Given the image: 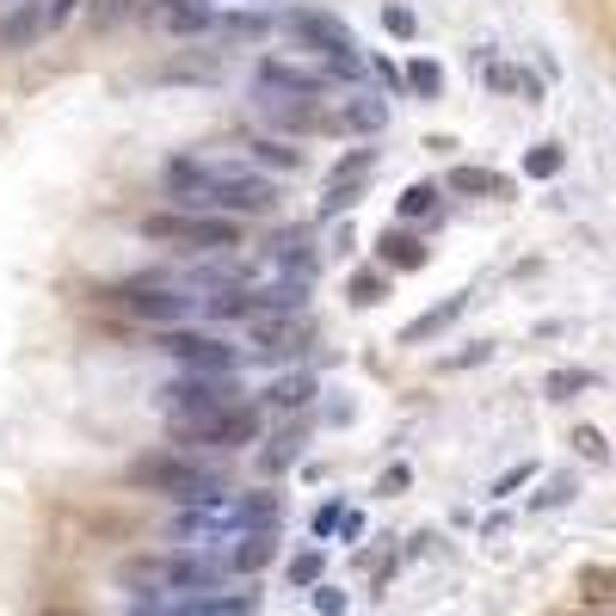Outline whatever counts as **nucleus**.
Masks as SVG:
<instances>
[{"instance_id":"nucleus-10","label":"nucleus","mask_w":616,"mask_h":616,"mask_svg":"<svg viewBox=\"0 0 616 616\" xmlns=\"http://www.w3.org/2000/svg\"><path fill=\"white\" fill-rule=\"evenodd\" d=\"M118 302L130 315H142V321H161V327H179L191 315V296L173 290V284H130V290H118Z\"/></svg>"},{"instance_id":"nucleus-22","label":"nucleus","mask_w":616,"mask_h":616,"mask_svg":"<svg viewBox=\"0 0 616 616\" xmlns=\"http://www.w3.org/2000/svg\"><path fill=\"white\" fill-rule=\"evenodd\" d=\"M364 198V179H327V198H321V222H334V216H346L351 203Z\"/></svg>"},{"instance_id":"nucleus-27","label":"nucleus","mask_w":616,"mask_h":616,"mask_svg":"<svg viewBox=\"0 0 616 616\" xmlns=\"http://www.w3.org/2000/svg\"><path fill=\"white\" fill-rule=\"evenodd\" d=\"M574 494H579V487H574V475H549V481H543V494L530 499V511H555V506H567Z\"/></svg>"},{"instance_id":"nucleus-35","label":"nucleus","mask_w":616,"mask_h":616,"mask_svg":"<svg viewBox=\"0 0 616 616\" xmlns=\"http://www.w3.org/2000/svg\"><path fill=\"white\" fill-rule=\"evenodd\" d=\"M574 444H579V456H586V463H604V456H610V450H604V431L598 426H579Z\"/></svg>"},{"instance_id":"nucleus-17","label":"nucleus","mask_w":616,"mask_h":616,"mask_svg":"<svg viewBox=\"0 0 616 616\" xmlns=\"http://www.w3.org/2000/svg\"><path fill=\"white\" fill-rule=\"evenodd\" d=\"M334 123H339V130H358V136H376L382 123H389V106H382L376 93H351L346 106H339Z\"/></svg>"},{"instance_id":"nucleus-39","label":"nucleus","mask_w":616,"mask_h":616,"mask_svg":"<svg viewBox=\"0 0 616 616\" xmlns=\"http://www.w3.org/2000/svg\"><path fill=\"white\" fill-rule=\"evenodd\" d=\"M0 7H13V0H0Z\"/></svg>"},{"instance_id":"nucleus-6","label":"nucleus","mask_w":616,"mask_h":616,"mask_svg":"<svg viewBox=\"0 0 616 616\" xmlns=\"http://www.w3.org/2000/svg\"><path fill=\"white\" fill-rule=\"evenodd\" d=\"M241 401H247L241 376H203V370H186L179 382H167L155 407H161L173 426H191V419H210V414H222V407H241Z\"/></svg>"},{"instance_id":"nucleus-24","label":"nucleus","mask_w":616,"mask_h":616,"mask_svg":"<svg viewBox=\"0 0 616 616\" xmlns=\"http://www.w3.org/2000/svg\"><path fill=\"white\" fill-rule=\"evenodd\" d=\"M395 210H401V222H414V216H431V210H438V186H431V179H414V186L401 191V203H395Z\"/></svg>"},{"instance_id":"nucleus-3","label":"nucleus","mask_w":616,"mask_h":616,"mask_svg":"<svg viewBox=\"0 0 616 616\" xmlns=\"http://www.w3.org/2000/svg\"><path fill=\"white\" fill-rule=\"evenodd\" d=\"M130 481L148 487V494H161V499H173V506H198V499L228 494V475L216 469V463H191V456H173V450L142 456L130 469Z\"/></svg>"},{"instance_id":"nucleus-40","label":"nucleus","mask_w":616,"mask_h":616,"mask_svg":"<svg viewBox=\"0 0 616 616\" xmlns=\"http://www.w3.org/2000/svg\"><path fill=\"white\" fill-rule=\"evenodd\" d=\"M167 7H173V0H167Z\"/></svg>"},{"instance_id":"nucleus-37","label":"nucleus","mask_w":616,"mask_h":616,"mask_svg":"<svg viewBox=\"0 0 616 616\" xmlns=\"http://www.w3.org/2000/svg\"><path fill=\"white\" fill-rule=\"evenodd\" d=\"M339 518H346L339 506H321V511H315V524H308V530H315V543H327V530H334Z\"/></svg>"},{"instance_id":"nucleus-18","label":"nucleus","mask_w":616,"mask_h":616,"mask_svg":"<svg viewBox=\"0 0 616 616\" xmlns=\"http://www.w3.org/2000/svg\"><path fill=\"white\" fill-rule=\"evenodd\" d=\"M247 167H259V173H296V167H302V155H296L290 142L254 136V142H247Z\"/></svg>"},{"instance_id":"nucleus-1","label":"nucleus","mask_w":616,"mask_h":616,"mask_svg":"<svg viewBox=\"0 0 616 616\" xmlns=\"http://www.w3.org/2000/svg\"><path fill=\"white\" fill-rule=\"evenodd\" d=\"M161 186L179 198V210L210 216H266L278 210V179L247 161H210V155H173L161 167Z\"/></svg>"},{"instance_id":"nucleus-20","label":"nucleus","mask_w":616,"mask_h":616,"mask_svg":"<svg viewBox=\"0 0 616 616\" xmlns=\"http://www.w3.org/2000/svg\"><path fill=\"white\" fill-rule=\"evenodd\" d=\"M376 254H382V266H395V271H414V266H426V241H414L407 228H389V235L376 241Z\"/></svg>"},{"instance_id":"nucleus-25","label":"nucleus","mask_w":616,"mask_h":616,"mask_svg":"<svg viewBox=\"0 0 616 616\" xmlns=\"http://www.w3.org/2000/svg\"><path fill=\"white\" fill-rule=\"evenodd\" d=\"M351 302L358 308H370V302H382V296H389V271H351Z\"/></svg>"},{"instance_id":"nucleus-13","label":"nucleus","mask_w":616,"mask_h":616,"mask_svg":"<svg viewBox=\"0 0 616 616\" xmlns=\"http://www.w3.org/2000/svg\"><path fill=\"white\" fill-rule=\"evenodd\" d=\"M271 555H278V524H259V530L228 536L222 567H228V574H259V567H271Z\"/></svg>"},{"instance_id":"nucleus-4","label":"nucleus","mask_w":616,"mask_h":616,"mask_svg":"<svg viewBox=\"0 0 616 616\" xmlns=\"http://www.w3.org/2000/svg\"><path fill=\"white\" fill-rule=\"evenodd\" d=\"M284 26L302 38V50H315V62L327 68V81H364V56H358V38L339 26L334 13H315V7H296L284 13Z\"/></svg>"},{"instance_id":"nucleus-14","label":"nucleus","mask_w":616,"mask_h":616,"mask_svg":"<svg viewBox=\"0 0 616 616\" xmlns=\"http://www.w3.org/2000/svg\"><path fill=\"white\" fill-rule=\"evenodd\" d=\"M38 31H50V26H43V13L31 7V0H13V7L0 13V50H31Z\"/></svg>"},{"instance_id":"nucleus-12","label":"nucleus","mask_w":616,"mask_h":616,"mask_svg":"<svg viewBox=\"0 0 616 616\" xmlns=\"http://www.w3.org/2000/svg\"><path fill=\"white\" fill-rule=\"evenodd\" d=\"M271 271H278V278H315V266H321V247H308V228H278V235H271Z\"/></svg>"},{"instance_id":"nucleus-8","label":"nucleus","mask_w":616,"mask_h":616,"mask_svg":"<svg viewBox=\"0 0 616 616\" xmlns=\"http://www.w3.org/2000/svg\"><path fill=\"white\" fill-rule=\"evenodd\" d=\"M179 431H186V444H198V450H241V444L259 438V407L254 401L222 407V414L191 419V426H179Z\"/></svg>"},{"instance_id":"nucleus-16","label":"nucleus","mask_w":616,"mask_h":616,"mask_svg":"<svg viewBox=\"0 0 616 616\" xmlns=\"http://www.w3.org/2000/svg\"><path fill=\"white\" fill-rule=\"evenodd\" d=\"M463 308H469V290L444 296V302L431 308V315H419V321H407V327H401V346H426V339H438L444 327H456V315H463Z\"/></svg>"},{"instance_id":"nucleus-21","label":"nucleus","mask_w":616,"mask_h":616,"mask_svg":"<svg viewBox=\"0 0 616 616\" xmlns=\"http://www.w3.org/2000/svg\"><path fill=\"white\" fill-rule=\"evenodd\" d=\"M494 93H518V99H543V87H536V74L530 68H518V62H487V74H481Z\"/></svg>"},{"instance_id":"nucleus-29","label":"nucleus","mask_w":616,"mask_h":616,"mask_svg":"<svg viewBox=\"0 0 616 616\" xmlns=\"http://www.w3.org/2000/svg\"><path fill=\"white\" fill-rule=\"evenodd\" d=\"M450 191H506V179L487 173V167H456V173H450Z\"/></svg>"},{"instance_id":"nucleus-30","label":"nucleus","mask_w":616,"mask_h":616,"mask_svg":"<svg viewBox=\"0 0 616 616\" xmlns=\"http://www.w3.org/2000/svg\"><path fill=\"white\" fill-rule=\"evenodd\" d=\"M167 26H173V31H210V7H191V0H173V7H167Z\"/></svg>"},{"instance_id":"nucleus-33","label":"nucleus","mask_w":616,"mask_h":616,"mask_svg":"<svg viewBox=\"0 0 616 616\" xmlns=\"http://www.w3.org/2000/svg\"><path fill=\"white\" fill-rule=\"evenodd\" d=\"M382 31H389V38H401V43H414L419 38V19L407 13V7H382Z\"/></svg>"},{"instance_id":"nucleus-28","label":"nucleus","mask_w":616,"mask_h":616,"mask_svg":"<svg viewBox=\"0 0 616 616\" xmlns=\"http://www.w3.org/2000/svg\"><path fill=\"white\" fill-rule=\"evenodd\" d=\"M376 173V148H351V155H339L334 173L327 179H370Z\"/></svg>"},{"instance_id":"nucleus-34","label":"nucleus","mask_w":616,"mask_h":616,"mask_svg":"<svg viewBox=\"0 0 616 616\" xmlns=\"http://www.w3.org/2000/svg\"><path fill=\"white\" fill-rule=\"evenodd\" d=\"M308 604L321 616H346V592H334V586H308Z\"/></svg>"},{"instance_id":"nucleus-19","label":"nucleus","mask_w":616,"mask_h":616,"mask_svg":"<svg viewBox=\"0 0 616 616\" xmlns=\"http://www.w3.org/2000/svg\"><path fill=\"white\" fill-rule=\"evenodd\" d=\"M302 444H308V431L302 426H290V431H271L266 438V450H259V469L266 475H284L296 463V456H302Z\"/></svg>"},{"instance_id":"nucleus-31","label":"nucleus","mask_w":616,"mask_h":616,"mask_svg":"<svg viewBox=\"0 0 616 616\" xmlns=\"http://www.w3.org/2000/svg\"><path fill=\"white\" fill-rule=\"evenodd\" d=\"M407 87H414L419 99H438L444 93V68L438 62H414V68H407Z\"/></svg>"},{"instance_id":"nucleus-11","label":"nucleus","mask_w":616,"mask_h":616,"mask_svg":"<svg viewBox=\"0 0 616 616\" xmlns=\"http://www.w3.org/2000/svg\"><path fill=\"white\" fill-rule=\"evenodd\" d=\"M254 346L266 364H284V358H302L308 351V321L302 315H266V321H254Z\"/></svg>"},{"instance_id":"nucleus-15","label":"nucleus","mask_w":616,"mask_h":616,"mask_svg":"<svg viewBox=\"0 0 616 616\" xmlns=\"http://www.w3.org/2000/svg\"><path fill=\"white\" fill-rule=\"evenodd\" d=\"M315 395H321V382H315L308 370H290V376H271L259 401H266V407H278V414H296V407H308Z\"/></svg>"},{"instance_id":"nucleus-9","label":"nucleus","mask_w":616,"mask_h":616,"mask_svg":"<svg viewBox=\"0 0 616 616\" xmlns=\"http://www.w3.org/2000/svg\"><path fill=\"white\" fill-rule=\"evenodd\" d=\"M254 87H259V93H271V99H321L334 81H327L321 62L302 68V62H284V56H259Z\"/></svg>"},{"instance_id":"nucleus-23","label":"nucleus","mask_w":616,"mask_h":616,"mask_svg":"<svg viewBox=\"0 0 616 616\" xmlns=\"http://www.w3.org/2000/svg\"><path fill=\"white\" fill-rule=\"evenodd\" d=\"M562 167H567V148L562 142H536L530 155H524V173H530V179H555Z\"/></svg>"},{"instance_id":"nucleus-38","label":"nucleus","mask_w":616,"mask_h":616,"mask_svg":"<svg viewBox=\"0 0 616 616\" xmlns=\"http://www.w3.org/2000/svg\"><path fill=\"white\" fill-rule=\"evenodd\" d=\"M530 475H536V469H530V463H524V469H511V475H506V481H499V487H494V499H511V494H518V487H524V481H530Z\"/></svg>"},{"instance_id":"nucleus-7","label":"nucleus","mask_w":616,"mask_h":616,"mask_svg":"<svg viewBox=\"0 0 616 616\" xmlns=\"http://www.w3.org/2000/svg\"><path fill=\"white\" fill-rule=\"evenodd\" d=\"M155 351H167L173 364L203 370V376H235L247 364L241 346H228V339H216V334H186V327H167V334L155 339Z\"/></svg>"},{"instance_id":"nucleus-26","label":"nucleus","mask_w":616,"mask_h":616,"mask_svg":"<svg viewBox=\"0 0 616 616\" xmlns=\"http://www.w3.org/2000/svg\"><path fill=\"white\" fill-rule=\"evenodd\" d=\"M321 567H327V555H321V549H302V555H290V586H296V592L321 586Z\"/></svg>"},{"instance_id":"nucleus-36","label":"nucleus","mask_w":616,"mask_h":616,"mask_svg":"<svg viewBox=\"0 0 616 616\" xmlns=\"http://www.w3.org/2000/svg\"><path fill=\"white\" fill-rule=\"evenodd\" d=\"M74 13H81V0H50V7H43V26H68Z\"/></svg>"},{"instance_id":"nucleus-2","label":"nucleus","mask_w":616,"mask_h":616,"mask_svg":"<svg viewBox=\"0 0 616 616\" xmlns=\"http://www.w3.org/2000/svg\"><path fill=\"white\" fill-rule=\"evenodd\" d=\"M123 586H136L142 598H186V592H222L228 567L222 555H203V549H167V555L123 562Z\"/></svg>"},{"instance_id":"nucleus-5","label":"nucleus","mask_w":616,"mask_h":616,"mask_svg":"<svg viewBox=\"0 0 616 616\" xmlns=\"http://www.w3.org/2000/svg\"><path fill=\"white\" fill-rule=\"evenodd\" d=\"M148 241H173L186 254H228L241 247V222L235 216H210V210H155L142 222Z\"/></svg>"},{"instance_id":"nucleus-32","label":"nucleus","mask_w":616,"mask_h":616,"mask_svg":"<svg viewBox=\"0 0 616 616\" xmlns=\"http://www.w3.org/2000/svg\"><path fill=\"white\" fill-rule=\"evenodd\" d=\"M579 389H598V376H592V370H555V376H549V395H555V401H567V395H579Z\"/></svg>"}]
</instances>
